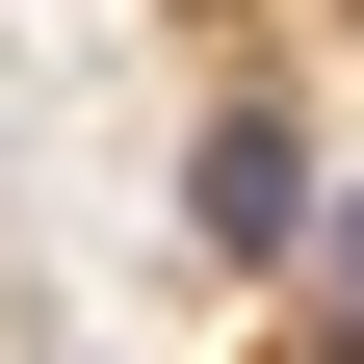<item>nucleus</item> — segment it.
Returning a JSON list of instances; mask_svg holds the SVG:
<instances>
[{"label":"nucleus","instance_id":"nucleus-1","mask_svg":"<svg viewBox=\"0 0 364 364\" xmlns=\"http://www.w3.org/2000/svg\"><path fill=\"white\" fill-rule=\"evenodd\" d=\"M208 235H235V260H287V235H312V156H287V105H235V130H208Z\"/></svg>","mask_w":364,"mask_h":364},{"label":"nucleus","instance_id":"nucleus-2","mask_svg":"<svg viewBox=\"0 0 364 364\" xmlns=\"http://www.w3.org/2000/svg\"><path fill=\"white\" fill-rule=\"evenodd\" d=\"M312 312H338V364H364V208H338V235H312Z\"/></svg>","mask_w":364,"mask_h":364}]
</instances>
